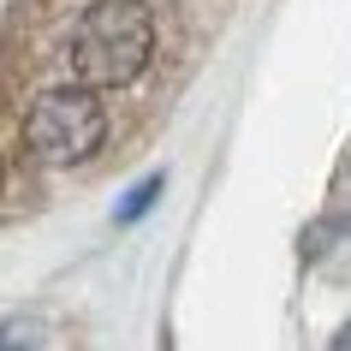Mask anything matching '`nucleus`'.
<instances>
[{
    "mask_svg": "<svg viewBox=\"0 0 351 351\" xmlns=\"http://www.w3.org/2000/svg\"><path fill=\"white\" fill-rule=\"evenodd\" d=\"M155 54V19L143 0H95L72 30V77L90 90H119Z\"/></svg>",
    "mask_w": 351,
    "mask_h": 351,
    "instance_id": "1",
    "label": "nucleus"
},
{
    "mask_svg": "<svg viewBox=\"0 0 351 351\" xmlns=\"http://www.w3.org/2000/svg\"><path fill=\"white\" fill-rule=\"evenodd\" d=\"M24 143H30V155L48 161V167L90 161L95 149L108 143V108L95 101L90 84L48 90V95L30 101V113H24Z\"/></svg>",
    "mask_w": 351,
    "mask_h": 351,
    "instance_id": "2",
    "label": "nucleus"
},
{
    "mask_svg": "<svg viewBox=\"0 0 351 351\" xmlns=\"http://www.w3.org/2000/svg\"><path fill=\"white\" fill-rule=\"evenodd\" d=\"M161 185H167L161 173H149L143 185H131V191H125V203L113 208V221H119V226H131V221H143L149 208H155V197H161Z\"/></svg>",
    "mask_w": 351,
    "mask_h": 351,
    "instance_id": "3",
    "label": "nucleus"
},
{
    "mask_svg": "<svg viewBox=\"0 0 351 351\" xmlns=\"http://www.w3.org/2000/svg\"><path fill=\"white\" fill-rule=\"evenodd\" d=\"M0 351H42V328L30 315H12V322L0 328Z\"/></svg>",
    "mask_w": 351,
    "mask_h": 351,
    "instance_id": "4",
    "label": "nucleus"
},
{
    "mask_svg": "<svg viewBox=\"0 0 351 351\" xmlns=\"http://www.w3.org/2000/svg\"><path fill=\"white\" fill-rule=\"evenodd\" d=\"M333 351H351V322H346L339 333H333Z\"/></svg>",
    "mask_w": 351,
    "mask_h": 351,
    "instance_id": "5",
    "label": "nucleus"
}]
</instances>
